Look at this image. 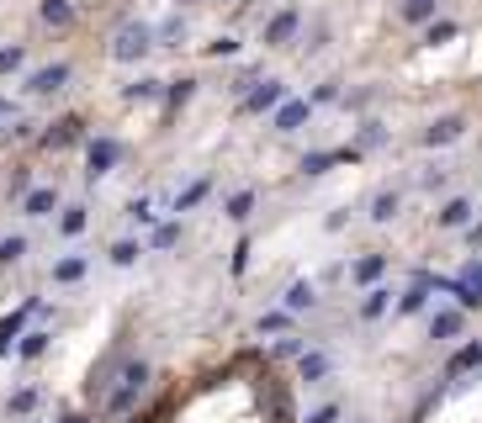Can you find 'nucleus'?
<instances>
[{
	"instance_id": "30",
	"label": "nucleus",
	"mask_w": 482,
	"mask_h": 423,
	"mask_svg": "<svg viewBox=\"0 0 482 423\" xmlns=\"http://www.w3.org/2000/svg\"><path fill=\"white\" fill-rule=\"evenodd\" d=\"M414 191H425V196H440V191H451V170H446V164H430V170L414 180Z\"/></svg>"
},
{
	"instance_id": "49",
	"label": "nucleus",
	"mask_w": 482,
	"mask_h": 423,
	"mask_svg": "<svg viewBox=\"0 0 482 423\" xmlns=\"http://www.w3.org/2000/svg\"><path fill=\"white\" fill-rule=\"evenodd\" d=\"M398 5H409V0H398Z\"/></svg>"
},
{
	"instance_id": "5",
	"label": "nucleus",
	"mask_w": 482,
	"mask_h": 423,
	"mask_svg": "<svg viewBox=\"0 0 482 423\" xmlns=\"http://www.w3.org/2000/svg\"><path fill=\"white\" fill-rule=\"evenodd\" d=\"M287 95H292V85H287L281 74H265V79H260V85H255V90L239 101V117H271V111H276Z\"/></svg>"
},
{
	"instance_id": "24",
	"label": "nucleus",
	"mask_w": 482,
	"mask_h": 423,
	"mask_svg": "<svg viewBox=\"0 0 482 423\" xmlns=\"http://www.w3.org/2000/svg\"><path fill=\"white\" fill-rule=\"evenodd\" d=\"M64 79H69V64H53V69H37L27 79V90L32 95H53V90H64Z\"/></svg>"
},
{
	"instance_id": "4",
	"label": "nucleus",
	"mask_w": 482,
	"mask_h": 423,
	"mask_svg": "<svg viewBox=\"0 0 482 423\" xmlns=\"http://www.w3.org/2000/svg\"><path fill=\"white\" fill-rule=\"evenodd\" d=\"M340 164H366V154H361L356 143H340V148H313V154H302L297 175H302V180H318V175H329V170H340Z\"/></svg>"
},
{
	"instance_id": "12",
	"label": "nucleus",
	"mask_w": 482,
	"mask_h": 423,
	"mask_svg": "<svg viewBox=\"0 0 482 423\" xmlns=\"http://www.w3.org/2000/svg\"><path fill=\"white\" fill-rule=\"evenodd\" d=\"M478 366H482V339H462V344L446 355V371H440V376H446V381H462V376H472Z\"/></svg>"
},
{
	"instance_id": "1",
	"label": "nucleus",
	"mask_w": 482,
	"mask_h": 423,
	"mask_svg": "<svg viewBox=\"0 0 482 423\" xmlns=\"http://www.w3.org/2000/svg\"><path fill=\"white\" fill-rule=\"evenodd\" d=\"M302 21H308L302 0H287V5H276V11L265 16V26H260V42H265L271 53H287V48H297V42H302Z\"/></svg>"
},
{
	"instance_id": "31",
	"label": "nucleus",
	"mask_w": 482,
	"mask_h": 423,
	"mask_svg": "<svg viewBox=\"0 0 482 423\" xmlns=\"http://www.w3.org/2000/svg\"><path fill=\"white\" fill-rule=\"evenodd\" d=\"M207 196H212V175H202V180H191V185H186V191L175 196V212H191V207H202Z\"/></svg>"
},
{
	"instance_id": "47",
	"label": "nucleus",
	"mask_w": 482,
	"mask_h": 423,
	"mask_svg": "<svg viewBox=\"0 0 482 423\" xmlns=\"http://www.w3.org/2000/svg\"><path fill=\"white\" fill-rule=\"evenodd\" d=\"M58 423H90L85 413H58Z\"/></svg>"
},
{
	"instance_id": "41",
	"label": "nucleus",
	"mask_w": 482,
	"mask_h": 423,
	"mask_svg": "<svg viewBox=\"0 0 482 423\" xmlns=\"http://www.w3.org/2000/svg\"><path fill=\"white\" fill-rule=\"evenodd\" d=\"M191 90H196V79H175L164 95H170V106H186V101H191Z\"/></svg>"
},
{
	"instance_id": "7",
	"label": "nucleus",
	"mask_w": 482,
	"mask_h": 423,
	"mask_svg": "<svg viewBox=\"0 0 482 423\" xmlns=\"http://www.w3.org/2000/svg\"><path fill=\"white\" fill-rule=\"evenodd\" d=\"M313 111H318V106H313L308 95H287V101H281V106L271 111V127H276L281 138H297V132H302V127L313 122Z\"/></svg>"
},
{
	"instance_id": "2",
	"label": "nucleus",
	"mask_w": 482,
	"mask_h": 423,
	"mask_svg": "<svg viewBox=\"0 0 482 423\" xmlns=\"http://www.w3.org/2000/svg\"><path fill=\"white\" fill-rule=\"evenodd\" d=\"M467 132H472L467 111H440L435 122H425V127L414 132V148H419V154H435V148H456V143H462Z\"/></svg>"
},
{
	"instance_id": "23",
	"label": "nucleus",
	"mask_w": 482,
	"mask_h": 423,
	"mask_svg": "<svg viewBox=\"0 0 482 423\" xmlns=\"http://www.w3.org/2000/svg\"><path fill=\"white\" fill-rule=\"evenodd\" d=\"M329 42H334V26H329V21H313V26L302 32V42H297V53H302V58H318V53H324Z\"/></svg>"
},
{
	"instance_id": "3",
	"label": "nucleus",
	"mask_w": 482,
	"mask_h": 423,
	"mask_svg": "<svg viewBox=\"0 0 482 423\" xmlns=\"http://www.w3.org/2000/svg\"><path fill=\"white\" fill-rule=\"evenodd\" d=\"M446 297H451L456 307H467V313H482V254H467V260L456 265Z\"/></svg>"
},
{
	"instance_id": "33",
	"label": "nucleus",
	"mask_w": 482,
	"mask_h": 423,
	"mask_svg": "<svg viewBox=\"0 0 482 423\" xmlns=\"http://www.w3.org/2000/svg\"><path fill=\"white\" fill-rule=\"evenodd\" d=\"M138 254H143V249H138L133 238H117V244H111V265H117V270H127V265H138Z\"/></svg>"
},
{
	"instance_id": "34",
	"label": "nucleus",
	"mask_w": 482,
	"mask_h": 423,
	"mask_svg": "<svg viewBox=\"0 0 482 423\" xmlns=\"http://www.w3.org/2000/svg\"><path fill=\"white\" fill-rule=\"evenodd\" d=\"M302 423H345V408L329 397V403H318V408H308V419Z\"/></svg>"
},
{
	"instance_id": "11",
	"label": "nucleus",
	"mask_w": 482,
	"mask_h": 423,
	"mask_svg": "<svg viewBox=\"0 0 482 423\" xmlns=\"http://www.w3.org/2000/svg\"><path fill=\"white\" fill-rule=\"evenodd\" d=\"M393 307H398V291L393 286H371V291H361L356 297V323H382V318H393Z\"/></svg>"
},
{
	"instance_id": "43",
	"label": "nucleus",
	"mask_w": 482,
	"mask_h": 423,
	"mask_svg": "<svg viewBox=\"0 0 482 423\" xmlns=\"http://www.w3.org/2000/svg\"><path fill=\"white\" fill-rule=\"evenodd\" d=\"M11 69H21V48H0V74H11Z\"/></svg>"
},
{
	"instance_id": "42",
	"label": "nucleus",
	"mask_w": 482,
	"mask_h": 423,
	"mask_svg": "<svg viewBox=\"0 0 482 423\" xmlns=\"http://www.w3.org/2000/svg\"><path fill=\"white\" fill-rule=\"evenodd\" d=\"M175 244H180V228H175V223L154 228V249H175Z\"/></svg>"
},
{
	"instance_id": "10",
	"label": "nucleus",
	"mask_w": 482,
	"mask_h": 423,
	"mask_svg": "<svg viewBox=\"0 0 482 423\" xmlns=\"http://www.w3.org/2000/svg\"><path fill=\"white\" fill-rule=\"evenodd\" d=\"M403 201H409V185H377L371 201H366V217H371L377 228H387V223H398Z\"/></svg>"
},
{
	"instance_id": "16",
	"label": "nucleus",
	"mask_w": 482,
	"mask_h": 423,
	"mask_svg": "<svg viewBox=\"0 0 482 423\" xmlns=\"http://www.w3.org/2000/svg\"><path fill=\"white\" fill-rule=\"evenodd\" d=\"M462 32H467L462 16H440V21H430V26L419 32V48H446V42H456Z\"/></svg>"
},
{
	"instance_id": "38",
	"label": "nucleus",
	"mask_w": 482,
	"mask_h": 423,
	"mask_svg": "<svg viewBox=\"0 0 482 423\" xmlns=\"http://www.w3.org/2000/svg\"><path fill=\"white\" fill-rule=\"evenodd\" d=\"M122 95H127V101H154V95H164V85H159V79H138V85H127Z\"/></svg>"
},
{
	"instance_id": "28",
	"label": "nucleus",
	"mask_w": 482,
	"mask_h": 423,
	"mask_svg": "<svg viewBox=\"0 0 482 423\" xmlns=\"http://www.w3.org/2000/svg\"><path fill=\"white\" fill-rule=\"evenodd\" d=\"M255 201H260V196L244 185V191H233V196L223 201V217H228V223H249V217H255Z\"/></svg>"
},
{
	"instance_id": "39",
	"label": "nucleus",
	"mask_w": 482,
	"mask_h": 423,
	"mask_svg": "<svg viewBox=\"0 0 482 423\" xmlns=\"http://www.w3.org/2000/svg\"><path fill=\"white\" fill-rule=\"evenodd\" d=\"M11 413H32L37 408V387H21V392H11V403H5Z\"/></svg>"
},
{
	"instance_id": "35",
	"label": "nucleus",
	"mask_w": 482,
	"mask_h": 423,
	"mask_svg": "<svg viewBox=\"0 0 482 423\" xmlns=\"http://www.w3.org/2000/svg\"><path fill=\"white\" fill-rule=\"evenodd\" d=\"M202 53H207V58H239V53H244V42H239V37H218V42H207Z\"/></svg>"
},
{
	"instance_id": "27",
	"label": "nucleus",
	"mask_w": 482,
	"mask_h": 423,
	"mask_svg": "<svg viewBox=\"0 0 482 423\" xmlns=\"http://www.w3.org/2000/svg\"><path fill=\"white\" fill-rule=\"evenodd\" d=\"M260 79H265V64H239V69H233V79H228V95H239V101H244Z\"/></svg>"
},
{
	"instance_id": "48",
	"label": "nucleus",
	"mask_w": 482,
	"mask_h": 423,
	"mask_svg": "<svg viewBox=\"0 0 482 423\" xmlns=\"http://www.w3.org/2000/svg\"><path fill=\"white\" fill-rule=\"evenodd\" d=\"M350 423H377V419H350Z\"/></svg>"
},
{
	"instance_id": "9",
	"label": "nucleus",
	"mask_w": 482,
	"mask_h": 423,
	"mask_svg": "<svg viewBox=\"0 0 482 423\" xmlns=\"http://www.w3.org/2000/svg\"><path fill=\"white\" fill-rule=\"evenodd\" d=\"M467 318H472V313H467V307H456V302H451V307H440V313H430V329H425V334H430V344H456V339H467Z\"/></svg>"
},
{
	"instance_id": "29",
	"label": "nucleus",
	"mask_w": 482,
	"mask_h": 423,
	"mask_svg": "<svg viewBox=\"0 0 482 423\" xmlns=\"http://www.w3.org/2000/svg\"><path fill=\"white\" fill-rule=\"evenodd\" d=\"M308 101H313V106H340V101H345V79H340V74L318 79V85L308 90Z\"/></svg>"
},
{
	"instance_id": "8",
	"label": "nucleus",
	"mask_w": 482,
	"mask_h": 423,
	"mask_svg": "<svg viewBox=\"0 0 482 423\" xmlns=\"http://www.w3.org/2000/svg\"><path fill=\"white\" fill-rule=\"evenodd\" d=\"M387 249H361L356 260H350V286L356 291H371V286H382L387 281Z\"/></svg>"
},
{
	"instance_id": "32",
	"label": "nucleus",
	"mask_w": 482,
	"mask_h": 423,
	"mask_svg": "<svg viewBox=\"0 0 482 423\" xmlns=\"http://www.w3.org/2000/svg\"><path fill=\"white\" fill-rule=\"evenodd\" d=\"M80 127H85L80 117H64V122H53V132H48L42 143H48V148H64V143H80Z\"/></svg>"
},
{
	"instance_id": "40",
	"label": "nucleus",
	"mask_w": 482,
	"mask_h": 423,
	"mask_svg": "<svg viewBox=\"0 0 482 423\" xmlns=\"http://www.w3.org/2000/svg\"><path fill=\"white\" fill-rule=\"evenodd\" d=\"M42 350H48V334H42V329H37V334H27V339H21V360H37V355H42Z\"/></svg>"
},
{
	"instance_id": "18",
	"label": "nucleus",
	"mask_w": 482,
	"mask_h": 423,
	"mask_svg": "<svg viewBox=\"0 0 482 423\" xmlns=\"http://www.w3.org/2000/svg\"><path fill=\"white\" fill-rule=\"evenodd\" d=\"M111 53L122 58V64H133V58H143L149 53V26H127L117 42H111Z\"/></svg>"
},
{
	"instance_id": "6",
	"label": "nucleus",
	"mask_w": 482,
	"mask_h": 423,
	"mask_svg": "<svg viewBox=\"0 0 482 423\" xmlns=\"http://www.w3.org/2000/svg\"><path fill=\"white\" fill-rule=\"evenodd\" d=\"M472 223H478V196L472 191H456V196H446L435 207V228L440 233H467Z\"/></svg>"
},
{
	"instance_id": "22",
	"label": "nucleus",
	"mask_w": 482,
	"mask_h": 423,
	"mask_svg": "<svg viewBox=\"0 0 482 423\" xmlns=\"http://www.w3.org/2000/svg\"><path fill=\"white\" fill-rule=\"evenodd\" d=\"M308 350H313V344H308L302 334H281V339L271 344V360H276V366H297V360H302Z\"/></svg>"
},
{
	"instance_id": "25",
	"label": "nucleus",
	"mask_w": 482,
	"mask_h": 423,
	"mask_svg": "<svg viewBox=\"0 0 482 423\" xmlns=\"http://www.w3.org/2000/svg\"><path fill=\"white\" fill-rule=\"evenodd\" d=\"M85 228H90V207H85V201H74V207H58V233H64V238H80Z\"/></svg>"
},
{
	"instance_id": "44",
	"label": "nucleus",
	"mask_w": 482,
	"mask_h": 423,
	"mask_svg": "<svg viewBox=\"0 0 482 423\" xmlns=\"http://www.w3.org/2000/svg\"><path fill=\"white\" fill-rule=\"evenodd\" d=\"M462 238H467V254H482V217L467 228V233H462Z\"/></svg>"
},
{
	"instance_id": "14",
	"label": "nucleus",
	"mask_w": 482,
	"mask_h": 423,
	"mask_svg": "<svg viewBox=\"0 0 482 423\" xmlns=\"http://www.w3.org/2000/svg\"><path fill=\"white\" fill-rule=\"evenodd\" d=\"M329 376H334V355L313 344V350H308V355L297 360V387H324Z\"/></svg>"
},
{
	"instance_id": "20",
	"label": "nucleus",
	"mask_w": 482,
	"mask_h": 423,
	"mask_svg": "<svg viewBox=\"0 0 482 423\" xmlns=\"http://www.w3.org/2000/svg\"><path fill=\"white\" fill-rule=\"evenodd\" d=\"M85 276H90V260H85L80 249H74V254H64V260L53 265V286H80Z\"/></svg>"
},
{
	"instance_id": "36",
	"label": "nucleus",
	"mask_w": 482,
	"mask_h": 423,
	"mask_svg": "<svg viewBox=\"0 0 482 423\" xmlns=\"http://www.w3.org/2000/svg\"><path fill=\"white\" fill-rule=\"evenodd\" d=\"M42 21H48V26H69V21H74V11H69L64 0H42Z\"/></svg>"
},
{
	"instance_id": "17",
	"label": "nucleus",
	"mask_w": 482,
	"mask_h": 423,
	"mask_svg": "<svg viewBox=\"0 0 482 423\" xmlns=\"http://www.w3.org/2000/svg\"><path fill=\"white\" fill-rule=\"evenodd\" d=\"M117 159H122V143H117V138H96V143H90V154H85V164H90L85 175H90V180H101Z\"/></svg>"
},
{
	"instance_id": "21",
	"label": "nucleus",
	"mask_w": 482,
	"mask_h": 423,
	"mask_svg": "<svg viewBox=\"0 0 482 423\" xmlns=\"http://www.w3.org/2000/svg\"><path fill=\"white\" fill-rule=\"evenodd\" d=\"M281 307H287V313H297V318H302V313H313V307H318V286H313V281H292V286H287V297H281Z\"/></svg>"
},
{
	"instance_id": "19",
	"label": "nucleus",
	"mask_w": 482,
	"mask_h": 423,
	"mask_svg": "<svg viewBox=\"0 0 482 423\" xmlns=\"http://www.w3.org/2000/svg\"><path fill=\"white\" fill-rule=\"evenodd\" d=\"M21 212H27V217H53V212H58V191H53V185H32V191L21 196Z\"/></svg>"
},
{
	"instance_id": "45",
	"label": "nucleus",
	"mask_w": 482,
	"mask_h": 423,
	"mask_svg": "<svg viewBox=\"0 0 482 423\" xmlns=\"http://www.w3.org/2000/svg\"><path fill=\"white\" fill-rule=\"evenodd\" d=\"M324 228H329V233H345V228H350V212H329Z\"/></svg>"
},
{
	"instance_id": "15",
	"label": "nucleus",
	"mask_w": 482,
	"mask_h": 423,
	"mask_svg": "<svg viewBox=\"0 0 482 423\" xmlns=\"http://www.w3.org/2000/svg\"><path fill=\"white\" fill-rule=\"evenodd\" d=\"M430 291H435V286H425L419 276H409V286L398 291V307H393V318H425V313H430Z\"/></svg>"
},
{
	"instance_id": "13",
	"label": "nucleus",
	"mask_w": 482,
	"mask_h": 423,
	"mask_svg": "<svg viewBox=\"0 0 482 423\" xmlns=\"http://www.w3.org/2000/svg\"><path fill=\"white\" fill-rule=\"evenodd\" d=\"M350 143H356V148H361V154L371 159V154H382V148L393 143V127H387L382 117H361V122H356V138H350Z\"/></svg>"
},
{
	"instance_id": "26",
	"label": "nucleus",
	"mask_w": 482,
	"mask_h": 423,
	"mask_svg": "<svg viewBox=\"0 0 482 423\" xmlns=\"http://www.w3.org/2000/svg\"><path fill=\"white\" fill-rule=\"evenodd\" d=\"M255 334H265V339H281V334H297V313L276 307V313H265V318L255 323Z\"/></svg>"
},
{
	"instance_id": "37",
	"label": "nucleus",
	"mask_w": 482,
	"mask_h": 423,
	"mask_svg": "<svg viewBox=\"0 0 482 423\" xmlns=\"http://www.w3.org/2000/svg\"><path fill=\"white\" fill-rule=\"evenodd\" d=\"M21 254H27V238H21V233L0 238V265H21Z\"/></svg>"
},
{
	"instance_id": "46",
	"label": "nucleus",
	"mask_w": 482,
	"mask_h": 423,
	"mask_svg": "<svg viewBox=\"0 0 482 423\" xmlns=\"http://www.w3.org/2000/svg\"><path fill=\"white\" fill-rule=\"evenodd\" d=\"M244 265H249V238H239V249H233V276H244Z\"/></svg>"
}]
</instances>
